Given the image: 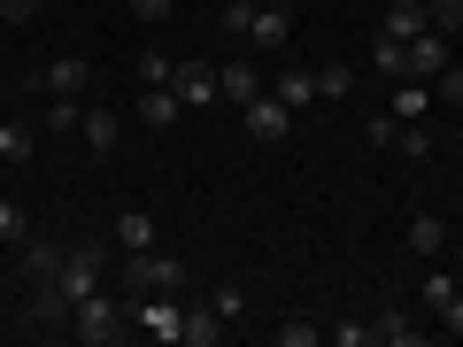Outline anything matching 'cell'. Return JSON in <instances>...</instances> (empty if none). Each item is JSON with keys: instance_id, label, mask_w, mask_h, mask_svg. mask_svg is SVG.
I'll list each match as a JSON object with an SVG mask.
<instances>
[{"instance_id": "19", "label": "cell", "mask_w": 463, "mask_h": 347, "mask_svg": "<svg viewBox=\"0 0 463 347\" xmlns=\"http://www.w3.org/2000/svg\"><path fill=\"white\" fill-rule=\"evenodd\" d=\"M116 132H124L116 108H85V147H93V155H116Z\"/></svg>"}, {"instance_id": "16", "label": "cell", "mask_w": 463, "mask_h": 347, "mask_svg": "<svg viewBox=\"0 0 463 347\" xmlns=\"http://www.w3.org/2000/svg\"><path fill=\"white\" fill-rule=\"evenodd\" d=\"M270 93H279L286 108H309V100H317V70H279V78H270Z\"/></svg>"}, {"instance_id": "15", "label": "cell", "mask_w": 463, "mask_h": 347, "mask_svg": "<svg viewBox=\"0 0 463 347\" xmlns=\"http://www.w3.org/2000/svg\"><path fill=\"white\" fill-rule=\"evenodd\" d=\"M425 108H432V85L425 78H402L394 100H386V116H402V124H425Z\"/></svg>"}, {"instance_id": "33", "label": "cell", "mask_w": 463, "mask_h": 347, "mask_svg": "<svg viewBox=\"0 0 463 347\" xmlns=\"http://www.w3.org/2000/svg\"><path fill=\"white\" fill-rule=\"evenodd\" d=\"M54 263H62V248H32V255H24V278L39 286V278H47V270H54Z\"/></svg>"}, {"instance_id": "12", "label": "cell", "mask_w": 463, "mask_h": 347, "mask_svg": "<svg viewBox=\"0 0 463 347\" xmlns=\"http://www.w3.org/2000/svg\"><path fill=\"white\" fill-rule=\"evenodd\" d=\"M379 32H386V39H402V47H410L417 32H432V16H425V0H386V16H379Z\"/></svg>"}, {"instance_id": "22", "label": "cell", "mask_w": 463, "mask_h": 347, "mask_svg": "<svg viewBox=\"0 0 463 347\" xmlns=\"http://www.w3.org/2000/svg\"><path fill=\"white\" fill-rule=\"evenodd\" d=\"M347 93H355V70H347V62H325V70H317V100H347Z\"/></svg>"}, {"instance_id": "29", "label": "cell", "mask_w": 463, "mask_h": 347, "mask_svg": "<svg viewBox=\"0 0 463 347\" xmlns=\"http://www.w3.org/2000/svg\"><path fill=\"white\" fill-rule=\"evenodd\" d=\"M394 155H410V163H425V155H432V132H425V124H402Z\"/></svg>"}, {"instance_id": "31", "label": "cell", "mask_w": 463, "mask_h": 347, "mask_svg": "<svg viewBox=\"0 0 463 347\" xmlns=\"http://www.w3.org/2000/svg\"><path fill=\"white\" fill-rule=\"evenodd\" d=\"M124 8H132V23H170L178 16V0H124Z\"/></svg>"}, {"instance_id": "8", "label": "cell", "mask_w": 463, "mask_h": 347, "mask_svg": "<svg viewBox=\"0 0 463 347\" xmlns=\"http://www.w3.org/2000/svg\"><path fill=\"white\" fill-rule=\"evenodd\" d=\"M263 85H270V78H263V62H255V54H232V62L216 70V93H224L232 108H248V100L263 93Z\"/></svg>"}, {"instance_id": "14", "label": "cell", "mask_w": 463, "mask_h": 347, "mask_svg": "<svg viewBox=\"0 0 463 347\" xmlns=\"http://www.w3.org/2000/svg\"><path fill=\"white\" fill-rule=\"evenodd\" d=\"M371 347H417V316L410 309H379L371 316Z\"/></svg>"}, {"instance_id": "21", "label": "cell", "mask_w": 463, "mask_h": 347, "mask_svg": "<svg viewBox=\"0 0 463 347\" xmlns=\"http://www.w3.org/2000/svg\"><path fill=\"white\" fill-rule=\"evenodd\" d=\"M70 132H85V108L78 100H47V139H70Z\"/></svg>"}, {"instance_id": "35", "label": "cell", "mask_w": 463, "mask_h": 347, "mask_svg": "<svg viewBox=\"0 0 463 347\" xmlns=\"http://www.w3.org/2000/svg\"><path fill=\"white\" fill-rule=\"evenodd\" d=\"M39 8H47V0H0V23H32Z\"/></svg>"}, {"instance_id": "34", "label": "cell", "mask_w": 463, "mask_h": 347, "mask_svg": "<svg viewBox=\"0 0 463 347\" xmlns=\"http://www.w3.org/2000/svg\"><path fill=\"white\" fill-rule=\"evenodd\" d=\"M332 347H371V324H325Z\"/></svg>"}, {"instance_id": "10", "label": "cell", "mask_w": 463, "mask_h": 347, "mask_svg": "<svg viewBox=\"0 0 463 347\" xmlns=\"http://www.w3.org/2000/svg\"><path fill=\"white\" fill-rule=\"evenodd\" d=\"M448 70V32H417L402 47V78H440Z\"/></svg>"}, {"instance_id": "9", "label": "cell", "mask_w": 463, "mask_h": 347, "mask_svg": "<svg viewBox=\"0 0 463 347\" xmlns=\"http://www.w3.org/2000/svg\"><path fill=\"white\" fill-rule=\"evenodd\" d=\"M85 78H93V70H85V54H54V62L39 70V93H47V100H78Z\"/></svg>"}, {"instance_id": "2", "label": "cell", "mask_w": 463, "mask_h": 347, "mask_svg": "<svg viewBox=\"0 0 463 347\" xmlns=\"http://www.w3.org/2000/svg\"><path fill=\"white\" fill-rule=\"evenodd\" d=\"M124 286H132V294H185L194 270H185L170 248H147V255H124Z\"/></svg>"}, {"instance_id": "25", "label": "cell", "mask_w": 463, "mask_h": 347, "mask_svg": "<svg viewBox=\"0 0 463 347\" xmlns=\"http://www.w3.org/2000/svg\"><path fill=\"white\" fill-rule=\"evenodd\" d=\"M456 294H463V286H456V270H432V278H425V309H432V316H440Z\"/></svg>"}, {"instance_id": "20", "label": "cell", "mask_w": 463, "mask_h": 347, "mask_svg": "<svg viewBox=\"0 0 463 347\" xmlns=\"http://www.w3.org/2000/svg\"><path fill=\"white\" fill-rule=\"evenodd\" d=\"M24 239H32V209L0 193V248H24Z\"/></svg>"}, {"instance_id": "17", "label": "cell", "mask_w": 463, "mask_h": 347, "mask_svg": "<svg viewBox=\"0 0 463 347\" xmlns=\"http://www.w3.org/2000/svg\"><path fill=\"white\" fill-rule=\"evenodd\" d=\"M440 248H448V216H410V255H425V263H432Z\"/></svg>"}, {"instance_id": "1", "label": "cell", "mask_w": 463, "mask_h": 347, "mask_svg": "<svg viewBox=\"0 0 463 347\" xmlns=\"http://www.w3.org/2000/svg\"><path fill=\"white\" fill-rule=\"evenodd\" d=\"M100 278H109V248H100V239H78V248H62V263H54L47 278L32 286L39 324H62V316L78 309L85 294H100Z\"/></svg>"}, {"instance_id": "7", "label": "cell", "mask_w": 463, "mask_h": 347, "mask_svg": "<svg viewBox=\"0 0 463 347\" xmlns=\"http://www.w3.org/2000/svg\"><path fill=\"white\" fill-rule=\"evenodd\" d=\"M170 93L185 100V116L216 108V100H224V93H216V62H178V70H170Z\"/></svg>"}, {"instance_id": "36", "label": "cell", "mask_w": 463, "mask_h": 347, "mask_svg": "<svg viewBox=\"0 0 463 347\" xmlns=\"http://www.w3.org/2000/svg\"><path fill=\"white\" fill-rule=\"evenodd\" d=\"M440 324H448V332H456V340H463V294H456V301H448V309H440Z\"/></svg>"}, {"instance_id": "13", "label": "cell", "mask_w": 463, "mask_h": 347, "mask_svg": "<svg viewBox=\"0 0 463 347\" xmlns=\"http://www.w3.org/2000/svg\"><path fill=\"white\" fill-rule=\"evenodd\" d=\"M178 116H185V100L170 93V85H139V124H147V132H170Z\"/></svg>"}, {"instance_id": "4", "label": "cell", "mask_w": 463, "mask_h": 347, "mask_svg": "<svg viewBox=\"0 0 463 347\" xmlns=\"http://www.w3.org/2000/svg\"><path fill=\"white\" fill-rule=\"evenodd\" d=\"M132 324L147 332L155 347H185V301H178V294H139Z\"/></svg>"}, {"instance_id": "5", "label": "cell", "mask_w": 463, "mask_h": 347, "mask_svg": "<svg viewBox=\"0 0 463 347\" xmlns=\"http://www.w3.org/2000/svg\"><path fill=\"white\" fill-rule=\"evenodd\" d=\"M248 47H255V54H286V47H294V8H286V0H255Z\"/></svg>"}, {"instance_id": "27", "label": "cell", "mask_w": 463, "mask_h": 347, "mask_svg": "<svg viewBox=\"0 0 463 347\" xmlns=\"http://www.w3.org/2000/svg\"><path fill=\"white\" fill-rule=\"evenodd\" d=\"M209 309L224 316V324H240V316H248V294H240V286H216V294H209Z\"/></svg>"}, {"instance_id": "18", "label": "cell", "mask_w": 463, "mask_h": 347, "mask_svg": "<svg viewBox=\"0 0 463 347\" xmlns=\"http://www.w3.org/2000/svg\"><path fill=\"white\" fill-rule=\"evenodd\" d=\"M224 332H232V324H224V316L209 309V301H201V309H185V347H216Z\"/></svg>"}, {"instance_id": "11", "label": "cell", "mask_w": 463, "mask_h": 347, "mask_svg": "<svg viewBox=\"0 0 463 347\" xmlns=\"http://www.w3.org/2000/svg\"><path fill=\"white\" fill-rule=\"evenodd\" d=\"M147 248H163L155 216L147 209H124V216H116V255H147Z\"/></svg>"}, {"instance_id": "30", "label": "cell", "mask_w": 463, "mask_h": 347, "mask_svg": "<svg viewBox=\"0 0 463 347\" xmlns=\"http://www.w3.org/2000/svg\"><path fill=\"white\" fill-rule=\"evenodd\" d=\"M317 340H325V324H301V316L279 324V347H317Z\"/></svg>"}, {"instance_id": "23", "label": "cell", "mask_w": 463, "mask_h": 347, "mask_svg": "<svg viewBox=\"0 0 463 347\" xmlns=\"http://www.w3.org/2000/svg\"><path fill=\"white\" fill-rule=\"evenodd\" d=\"M32 155V132H24L16 116H0V163H24Z\"/></svg>"}, {"instance_id": "26", "label": "cell", "mask_w": 463, "mask_h": 347, "mask_svg": "<svg viewBox=\"0 0 463 347\" xmlns=\"http://www.w3.org/2000/svg\"><path fill=\"white\" fill-rule=\"evenodd\" d=\"M371 70H379V78H402V39H371Z\"/></svg>"}, {"instance_id": "6", "label": "cell", "mask_w": 463, "mask_h": 347, "mask_svg": "<svg viewBox=\"0 0 463 347\" xmlns=\"http://www.w3.org/2000/svg\"><path fill=\"white\" fill-rule=\"evenodd\" d=\"M240 132H248V139H286V132H294V108H286V100L263 85V93L240 108Z\"/></svg>"}, {"instance_id": "32", "label": "cell", "mask_w": 463, "mask_h": 347, "mask_svg": "<svg viewBox=\"0 0 463 347\" xmlns=\"http://www.w3.org/2000/svg\"><path fill=\"white\" fill-rule=\"evenodd\" d=\"M425 16L432 32H463V0H425Z\"/></svg>"}, {"instance_id": "24", "label": "cell", "mask_w": 463, "mask_h": 347, "mask_svg": "<svg viewBox=\"0 0 463 347\" xmlns=\"http://www.w3.org/2000/svg\"><path fill=\"white\" fill-rule=\"evenodd\" d=\"M170 70H178V62H170V54H155V47L132 54V78H139V85H170Z\"/></svg>"}, {"instance_id": "28", "label": "cell", "mask_w": 463, "mask_h": 347, "mask_svg": "<svg viewBox=\"0 0 463 347\" xmlns=\"http://www.w3.org/2000/svg\"><path fill=\"white\" fill-rule=\"evenodd\" d=\"M364 139H371V147H386V155H394V139H402V116H371V124H364Z\"/></svg>"}, {"instance_id": "3", "label": "cell", "mask_w": 463, "mask_h": 347, "mask_svg": "<svg viewBox=\"0 0 463 347\" xmlns=\"http://www.w3.org/2000/svg\"><path fill=\"white\" fill-rule=\"evenodd\" d=\"M139 324H124V309H116L109 294H85L78 309H70V340H85V347H116V340H132Z\"/></svg>"}]
</instances>
